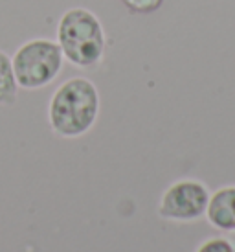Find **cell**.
I'll use <instances>...</instances> for the list:
<instances>
[{"instance_id":"7a4b0ae2","label":"cell","mask_w":235,"mask_h":252,"mask_svg":"<svg viewBox=\"0 0 235 252\" xmlns=\"http://www.w3.org/2000/svg\"><path fill=\"white\" fill-rule=\"evenodd\" d=\"M57 44L74 66H94L101 61L107 46L103 24L87 7H72L59 19Z\"/></svg>"},{"instance_id":"8992f818","label":"cell","mask_w":235,"mask_h":252,"mask_svg":"<svg viewBox=\"0 0 235 252\" xmlns=\"http://www.w3.org/2000/svg\"><path fill=\"white\" fill-rule=\"evenodd\" d=\"M19 83L15 79L11 57L0 50V105H11L17 99Z\"/></svg>"},{"instance_id":"5b68a950","label":"cell","mask_w":235,"mask_h":252,"mask_svg":"<svg viewBox=\"0 0 235 252\" xmlns=\"http://www.w3.org/2000/svg\"><path fill=\"white\" fill-rule=\"evenodd\" d=\"M207 221L221 228V230H234L235 228V186L221 188L209 197L207 203Z\"/></svg>"},{"instance_id":"52a82bcc","label":"cell","mask_w":235,"mask_h":252,"mask_svg":"<svg viewBox=\"0 0 235 252\" xmlns=\"http://www.w3.org/2000/svg\"><path fill=\"white\" fill-rule=\"evenodd\" d=\"M119 2L131 13H142V15L152 13V11H156L164 4V0H119Z\"/></svg>"},{"instance_id":"6da1fadb","label":"cell","mask_w":235,"mask_h":252,"mask_svg":"<svg viewBox=\"0 0 235 252\" xmlns=\"http://www.w3.org/2000/svg\"><path fill=\"white\" fill-rule=\"evenodd\" d=\"M99 112V92L87 77H70L57 87L48 107L50 126L59 136L76 138L94 126Z\"/></svg>"},{"instance_id":"9c48e42d","label":"cell","mask_w":235,"mask_h":252,"mask_svg":"<svg viewBox=\"0 0 235 252\" xmlns=\"http://www.w3.org/2000/svg\"><path fill=\"white\" fill-rule=\"evenodd\" d=\"M226 241H228V245H230V249H232V252H235V228L228 232V238H226Z\"/></svg>"},{"instance_id":"3957f363","label":"cell","mask_w":235,"mask_h":252,"mask_svg":"<svg viewBox=\"0 0 235 252\" xmlns=\"http://www.w3.org/2000/svg\"><path fill=\"white\" fill-rule=\"evenodd\" d=\"M64 56L57 41L31 39L21 44L11 57L19 87L35 91L50 85L62 70Z\"/></svg>"},{"instance_id":"ba28073f","label":"cell","mask_w":235,"mask_h":252,"mask_svg":"<svg viewBox=\"0 0 235 252\" xmlns=\"http://www.w3.org/2000/svg\"><path fill=\"white\" fill-rule=\"evenodd\" d=\"M199 252H232L226 239H209L199 249Z\"/></svg>"},{"instance_id":"277c9868","label":"cell","mask_w":235,"mask_h":252,"mask_svg":"<svg viewBox=\"0 0 235 252\" xmlns=\"http://www.w3.org/2000/svg\"><path fill=\"white\" fill-rule=\"evenodd\" d=\"M209 193L199 181H178L166 189L160 201V216L176 221H191L207 208Z\"/></svg>"}]
</instances>
